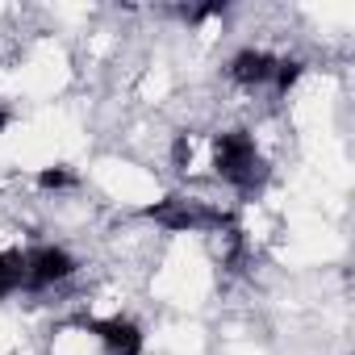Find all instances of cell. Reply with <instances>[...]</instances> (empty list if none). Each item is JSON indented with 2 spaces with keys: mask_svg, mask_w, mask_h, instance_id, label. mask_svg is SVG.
Segmentation results:
<instances>
[{
  "mask_svg": "<svg viewBox=\"0 0 355 355\" xmlns=\"http://www.w3.org/2000/svg\"><path fill=\"white\" fill-rule=\"evenodd\" d=\"M214 167H218L222 180H230L243 193H255L268 180V163L259 159L255 138L243 134V130H226V134L214 138Z\"/></svg>",
  "mask_w": 355,
  "mask_h": 355,
  "instance_id": "1",
  "label": "cell"
},
{
  "mask_svg": "<svg viewBox=\"0 0 355 355\" xmlns=\"http://www.w3.org/2000/svg\"><path fill=\"white\" fill-rule=\"evenodd\" d=\"M146 218H155L167 230H222L226 226L222 209H209L205 201H193V197H167V201L150 205Z\"/></svg>",
  "mask_w": 355,
  "mask_h": 355,
  "instance_id": "2",
  "label": "cell"
},
{
  "mask_svg": "<svg viewBox=\"0 0 355 355\" xmlns=\"http://www.w3.org/2000/svg\"><path fill=\"white\" fill-rule=\"evenodd\" d=\"M76 272V259L63 251V247H38L26 255V284L30 288H46V284H59Z\"/></svg>",
  "mask_w": 355,
  "mask_h": 355,
  "instance_id": "3",
  "label": "cell"
},
{
  "mask_svg": "<svg viewBox=\"0 0 355 355\" xmlns=\"http://www.w3.org/2000/svg\"><path fill=\"white\" fill-rule=\"evenodd\" d=\"M88 330H92L113 355H142V330H138L130 318H101V322H88Z\"/></svg>",
  "mask_w": 355,
  "mask_h": 355,
  "instance_id": "4",
  "label": "cell"
},
{
  "mask_svg": "<svg viewBox=\"0 0 355 355\" xmlns=\"http://www.w3.org/2000/svg\"><path fill=\"white\" fill-rule=\"evenodd\" d=\"M230 76L234 84H247V88H259V84H272L276 76V59L268 51H239L230 59Z\"/></svg>",
  "mask_w": 355,
  "mask_h": 355,
  "instance_id": "5",
  "label": "cell"
},
{
  "mask_svg": "<svg viewBox=\"0 0 355 355\" xmlns=\"http://www.w3.org/2000/svg\"><path fill=\"white\" fill-rule=\"evenodd\" d=\"M26 284V255H0V297Z\"/></svg>",
  "mask_w": 355,
  "mask_h": 355,
  "instance_id": "6",
  "label": "cell"
},
{
  "mask_svg": "<svg viewBox=\"0 0 355 355\" xmlns=\"http://www.w3.org/2000/svg\"><path fill=\"white\" fill-rule=\"evenodd\" d=\"M297 80H301V59H276V76H272L276 92H288Z\"/></svg>",
  "mask_w": 355,
  "mask_h": 355,
  "instance_id": "7",
  "label": "cell"
},
{
  "mask_svg": "<svg viewBox=\"0 0 355 355\" xmlns=\"http://www.w3.org/2000/svg\"><path fill=\"white\" fill-rule=\"evenodd\" d=\"M38 184H42V189H71L76 175H71L67 167H42V171H38Z\"/></svg>",
  "mask_w": 355,
  "mask_h": 355,
  "instance_id": "8",
  "label": "cell"
},
{
  "mask_svg": "<svg viewBox=\"0 0 355 355\" xmlns=\"http://www.w3.org/2000/svg\"><path fill=\"white\" fill-rule=\"evenodd\" d=\"M9 121H13V113H9V109H0V130H5Z\"/></svg>",
  "mask_w": 355,
  "mask_h": 355,
  "instance_id": "9",
  "label": "cell"
}]
</instances>
